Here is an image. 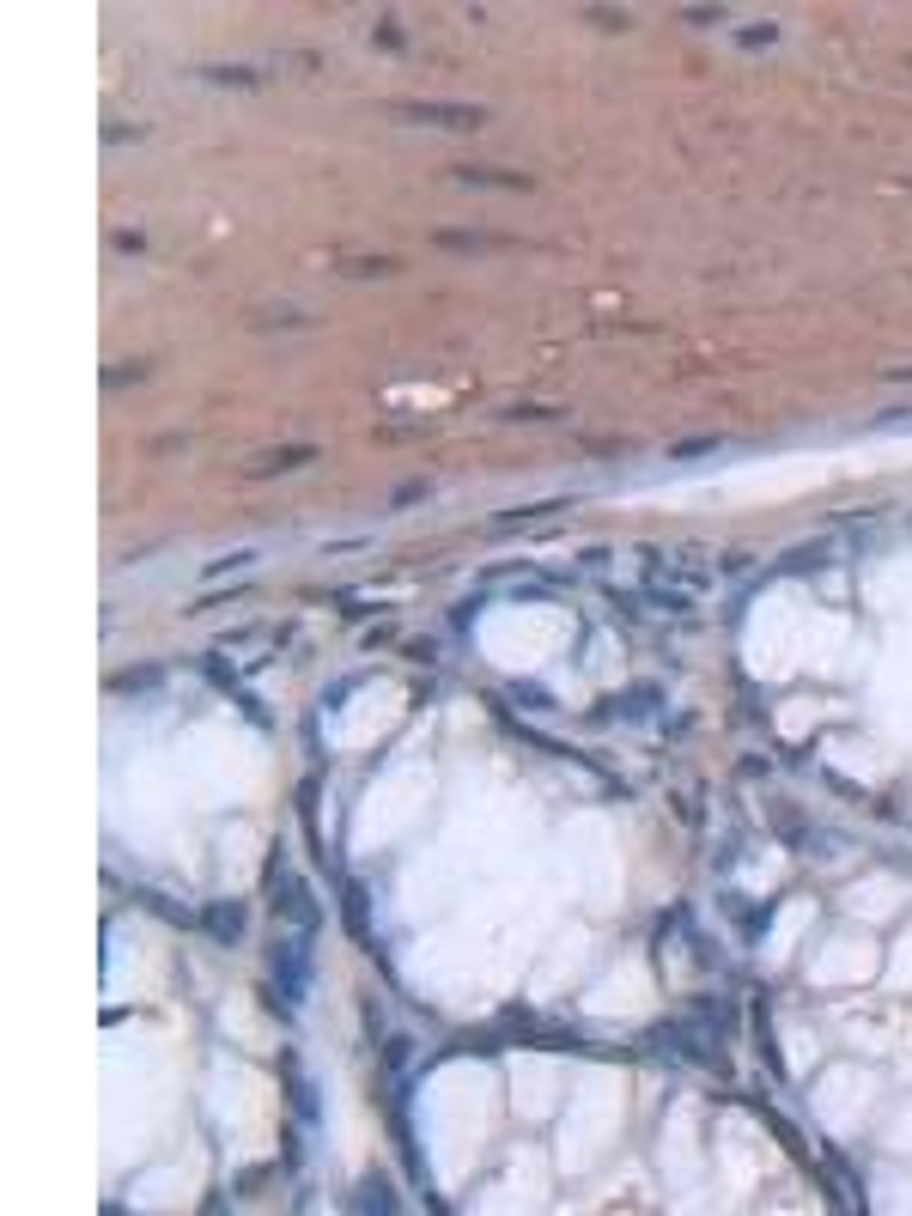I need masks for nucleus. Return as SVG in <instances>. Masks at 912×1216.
I'll return each instance as SVG.
<instances>
[{"label": "nucleus", "instance_id": "1", "mask_svg": "<svg viewBox=\"0 0 912 1216\" xmlns=\"http://www.w3.org/2000/svg\"><path fill=\"white\" fill-rule=\"evenodd\" d=\"M274 979H280L286 1004H304V985H311V931L280 925V937H274Z\"/></svg>", "mask_w": 912, "mask_h": 1216}, {"label": "nucleus", "instance_id": "2", "mask_svg": "<svg viewBox=\"0 0 912 1216\" xmlns=\"http://www.w3.org/2000/svg\"><path fill=\"white\" fill-rule=\"evenodd\" d=\"M396 116L426 122V128H450V134L487 128V110H481V104H420V98H408V104H396Z\"/></svg>", "mask_w": 912, "mask_h": 1216}, {"label": "nucleus", "instance_id": "3", "mask_svg": "<svg viewBox=\"0 0 912 1216\" xmlns=\"http://www.w3.org/2000/svg\"><path fill=\"white\" fill-rule=\"evenodd\" d=\"M311 463H317V444H268L244 463V475L268 481V475H292V469H311Z\"/></svg>", "mask_w": 912, "mask_h": 1216}, {"label": "nucleus", "instance_id": "4", "mask_svg": "<svg viewBox=\"0 0 912 1216\" xmlns=\"http://www.w3.org/2000/svg\"><path fill=\"white\" fill-rule=\"evenodd\" d=\"M274 912H280V925H292V931H311L317 937V900H311V888H304L298 876H280V900H274Z\"/></svg>", "mask_w": 912, "mask_h": 1216}, {"label": "nucleus", "instance_id": "5", "mask_svg": "<svg viewBox=\"0 0 912 1216\" xmlns=\"http://www.w3.org/2000/svg\"><path fill=\"white\" fill-rule=\"evenodd\" d=\"M201 919H207V931H213L219 943H238V937H244V906H238V900H232V906H225V900H219V906H207Z\"/></svg>", "mask_w": 912, "mask_h": 1216}, {"label": "nucleus", "instance_id": "6", "mask_svg": "<svg viewBox=\"0 0 912 1216\" xmlns=\"http://www.w3.org/2000/svg\"><path fill=\"white\" fill-rule=\"evenodd\" d=\"M432 244L438 250H499L505 238H493V232H432Z\"/></svg>", "mask_w": 912, "mask_h": 1216}, {"label": "nucleus", "instance_id": "7", "mask_svg": "<svg viewBox=\"0 0 912 1216\" xmlns=\"http://www.w3.org/2000/svg\"><path fill=\"white\" fill-rule=\"evenodd\" d=\"M341 274H347V280H371V274H402V262H396V256H353V262H341Z\"/></svg>", "mask_w": 912, "mask_h": 1216}, {"label": "nucleus", "instance_id": "8", "mask_svg": "<svg viewBox=\"0 0 912 1216\" xmlns=\"http://www.w3.org/2000/svg\"><path fill=\"white\" fill-rule=\"evenodd\" d=\"M554 511H566V499H542V505H517V511L493 517V529H517V523H536V517H554Z\"/></svg>", "mask_w": 912, "mask_h": 1216}, {"label": "nucleus", "instance_id": "9", "mask_svg": "<svg viewBox=\"0 0 912 1216\" xmlns=\"http://www.w3.org/2000/svg\"><path fill=\"white\" fill-rule=\"evenodd\" d=\"M456 177H463V183H493V189H529V177H505V171H475V165H463Z\"/></svg>", "mask_w": 912, "mask_h": 1216}, {"label": "nucleus", "instance_id": "10", "mask_svg": "<svg viewBox=\"0 0 912 1216\" xmlns=\"http://www.w3.org/2000/svg\"><path fill=\"white\" fill-rule=\"evenodd\" d=\"M353 1204H359V1210H396V1198H390V1186H384V1180H365Z\"/></svg>", "mask_w": 912, "mask_h": 1216}, {"label": "nucleus", "instance_id": "11", "mask_svg": "<svg viewBox=\"0 0 912 1216\" xmlns=\"http://www.w3.org/2000/svg\"><path fill=\"white\" fill-rule=\"evenodd\" d=\"M250 566H256V548H238V554L213 560V566H207V578H225V572H250Z\"/></svg>", "mask_w": 912, "mask_h": 1216}, {"label": "nucleus", "instance_id": "12", "mask_svg": "<svg viewBox=\"0 0 912 1216\" xmlns=\"http://www.w3.org/2000/svg\"><path fill=\"white\" fill-rule=\"evenodd\" d=\"M499 420H560V408H536V402H523V408H505Z\"/></svg>", "mask_w": 912, "mask_h": 1216}, {"label": "nucleus", "instance_id": "13", "mask_svg": "<svg viewBox=\"0 0 912 1216\" xmlns=\"http://www.w3.org/2000/svg\"><path fill=\"white\" fill-rule=\"evenodd\" d=\"M706 450H718V438H688V444H675L669 456H675V463H688V456H706Z\"/></svg>", "mask_w": 912, "mask_h": 1216}, {"label": "nucleus", "instance_id": "14", "mask_svg": "<svg viewBox=\"0 0 912 1216\" xmlns=\"http://www.w3.org/2000/svg\"><path fill=\"white\" fill-rule=\"evenodd\" d=\"M347 925L365 937V894H359V888H347Z\"/></svg>", "mask_w": 912, "mask_h": 1216}, {"label": "nucleus", "instance_id": "15", "mask_svg": "<svg viewBox=\"0 0 912 1216\" xmlns=\"http://www.w3.org/2000/svg\"><path fill=\"white\" fill-rule=\"evenodd\" d=\"M426 493H432V481H408V487H396L390 505H414V499H426Z\"/></svg>", "mask_w": 912, "mask_h": 1216}]
</instances>
